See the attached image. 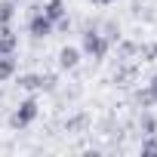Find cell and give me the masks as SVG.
Here are the masks:
<instances>
[{"label": "cell", "instance_id": "cell-1", "mask_svg": "<svg viewBox=\"0 0 157 157\" xmlns=\"http://www.w3.org/2000/svg\"><path fill=\"white\" fill-rule=\"evenodd\" d=\"M108 49H111V40H108L99 28H86V31H83V37H80V52H86L90 59L102 62V59L108 56Z\"/></svg>", "mask_w": 157, "mask_h": 157}, {"label": "cell", "instance_id": "cell-2", "mask_svg": "<svg viewBox=\"0 0 157 157\" xmlns=\"http://www.w3.org/2000/svg\"><path fill=\"white\" fill-rule=\"evenodd\" d=\"M37 114H40V102L31 96V99H25V102L10 114V126H13V129H28V126L37 120Z\"/></svg>", "mask_w": 157, "mask_h": 157}, {"label": "cell", "instance_id": "cell-3", "mask_svg": "<svg viewBox=\"0 0 157 157\" xmlns=\"http://www.w3.org/2000/svg\"><path fill=\"white\" fill-rule=\"evenodd\" d=\"M28 34L31 37H52L56 34V25H52V19L40 10V6H31V16H28Z\"/></svg>", "mask_w": 157, "mask_h": 157}, {"label": "cell", "instance_id": "cell-4", "mask_svg": "<svg viewBox=\"0 0 157 157\" xmlns=\"http://www.w3.org/2000/svg\"><path fill=\"white\" fill-rule=\"evenodd\" d=\"M19 86L28 93L37 90H56V77L52 74H19Z\"/></svg>", "mask_w": 157, "mask_h": 157}, {"label": "cell", "instance_id": "cell-5", "mask_svg": "<svg viewBox=\"0 0 157 157\" xmlns=\"http://www.w3.org/2000/svg\"><path fill=\"white\" fill-rule=\"evenodd\" d=\"M19 6L16 0H0V34H13V19H16Z\"/></svg>", "mask_w": 157, "mask_h": 157}, {"label": "cell", "instance_id": "cell-6", "mask_svg": "<svg viewBox=\"0 0 157 157\" xmlns=\"http://www.w3.org/2000/svg\"><path fill=\"white\" fill-rule=\"evenodd\" d=\"M16 74H19V59H16V52L0 56V83H3V80H13Z\"/></svg>", "mask_w": 157, "mask_h": 157}, {"label": "cell", "instance_id": "cell-7", "mask_svg": "<svg viewBox=\"0 0 157 157\" xmlns=\"http://www.w3.org/2000/svg\"><path fill=\"white\" fill-rule=\"evenodd\" d=\"M136 102H139L142 108H151V105H157V74L151 77V83H148L145 90H139V93H136Z\"/></svg>", "mask_w": 157, "mask_h": 157}, {"label": "cell", "instance_id": "cell-8", "mask_svg": "<svg viewBox=\"0 0 157 157\" xmlns=\"http://www.w3.org/2000/svg\"><path fill=\"white\" fill-rule=\"evenodd\" d=\"M59 65H62L65 71H74L77 65H80V49H77V46H62V52H59Z\"/></svg>", "mask_w": 157, "mask_h": 157}, {"label": "cell", "instance_id": "cell-9", "mask_svg": "<svg viewBox=\"0 0 157 157\" xmlns=\"http://www.w3.org/2000/svg\"><path fill=\"white\" fill-rule=\"evenodd\" d=\"M40 10H43V13L52 19V25H56L59 19H65V16H68V6H65V0H46V3H43Z\"/></svg>", "mask_w": 157, "mask_h": 157}, {"label": "cell", "instance_id": "cell-10", "mask_svg": "<svg viewBox=\"0 0 157 157\" xmlns=\"http://www.w3.org/2000/svg\"><path fill=\"white\" fill-rule=\"evenodd\" d=\"M139 126H142V136H157V120H154L151 114H142Z\"/></svg>", "mask_w": 157, "mask_h": 157}, {"label": "cell", "instance_id": "cell-11", "mask_svg": "<svg viewBox=\"0 0 157 157\" xmlns=\"http://www.w3.org/2000/svg\"><path fill=\"white\" fill-rule=\"evenodd\" d=\"M102 34H105L111 43H117V40H120V25H114V22H105V25H102Z\"/></svg>", "mask_w": 157, "mask_h": 157}, {"label": "cell", "instance_id": "cell-12", "mask_svg": "<svg viewBox=\"0 0 157 157\" xmlns=\"http://www.w3.org/2000/svg\"><path fill=\"white\" fill-rule=\"evenodd\" d=\"M139 56H142V62H157V43L139 46Z\"/></svg>", "mask_w": 157, "mask_h": 157}, {"label": "cell", "instance_id": "cell-13", "mask_svg": "<svg viewBox=\"0 0 157 157\" xmlns=\"http://www.w3.org/2000/svg\"><path fill=\"white\" fill-rule=\"evenodd\" d=\"M142 154H157V136H142Z\"/></svg>", "mask_w": 157, "mask_h": 157}, {"label": "cell", "instance_id": "cell-14", "mask_svg": "<svg viewBox=\"0 0 157 157\" xmlns=\"http://www.w3.org/2000/svg\"><path fill=\"white\" fill-rule=\"evenodd\" d=\"M65 126H68V129H80V126H86V114H77V117H71Z\"/></svg>", "mask_w": 157, "mask_h": 157}, {"label": "cell", "instance_id": "cell-15", "mask_svg": "<svg viewBox=\"0 0 157 157\" xmlns=\"http://www.w3.org/2000/svg\"><path fill=\"white\" fill-rule=\"evenodd\" d=\"M120 52H123V56H136L139 46H136V43H120Z\"/></svg>", "mask_w": 157, "mask_h": 157}, {"label": "cell", "instance_id": "cell-16", "mask_svg": "<svg viewBox=\"0 0 157 157\" xmlns=\"http://www.w3.org/2000/svg\"><path fill=\"white\" fill-rule=\"evenodd\" d=\"M68 28H71V19H68V16H65V19H59V22H56V31H68Z\"/></svg>", "mask_w": 157, "mask_h": 157}, {"label": "cell", "instance_id": "cell-17", "mask_svg": "<svg viewBox=\"0 0 157 157\" xmlns=\"http://www.w3.org/2000/svg\"><path fill=\"white\" fill-rule=\"evenodd\" d=\"M114 0H93V6H111Z\"/></svg>", "mask_w": 157, "mask_h": 157}]
</instances>
